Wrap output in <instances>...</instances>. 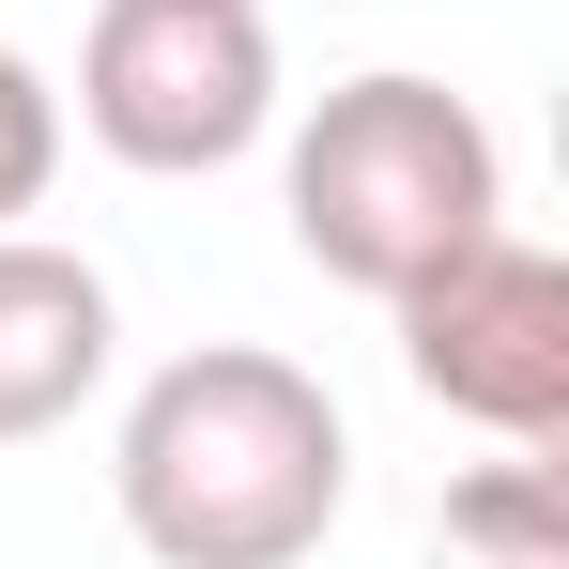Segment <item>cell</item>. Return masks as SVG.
<instances>
[{
  "mask_svg": "<svg viewBox=\"0 0 569 569\" xmlns=\"http://www.w3.org/2000/svg\"><path fill=\"white\" fill-rule=\"evenodd\" d=\"M108 492L154 569H308L355 508V431L323 370H292L262 339H200L123 400Z\"/></svg>",
  "mask_w": 569,
  "mask_h": 569,
  "instance_id": "cell-1",
  "label": "cell"
},
{
  "mask_svg": "<svg viewBox=\"0 0 569 569\" xmlns=\"http://www.w3.org/2000/svg\"><path fill=\"white\" fill-rule=\"evenodd\" d=\"M278 216L308 247V278L339 292H416L447 247L508 231V154L447 78H339L278 154Z\"/></svg>",
  "mask_w": 569,
  "mask_h": 569,
  "instance_id": "cell-2",
  "label": "cell"
},
{
  "mask_svg": "<svg viewBox=\"0 0 569 569\" xmlns=\"http://www.w3.org/2000/svg\"><path fill=\"white\" fill-rule=\"evenodd\" d=\"M78 123L93 154L200 186L278 139V16L262 0H93L78 31Z\"/></svg>",
  "mask_w": 569,
  "mask_h": 569,
  "instance_id": "cell-3",
  "label": "cell"
},
{
  "mask_svg": "<svg viewBox=\"0 0 569 569\" xmlns=\"http://www.w3.org/2000/svg\"><path fill=\"white\" fill-rule=\"evenodd\" d=\"M385 308H400L416 400L477 416L492 447H555L569 431V262L555 247L477 231V247H447L416 292H385Z\"/></svg>",
  "mask_w": 569,
  "mask_h": 569,
  "instance_id": "cell-4",
  "label": "cell"
},
{
  "mask_svg": "<svg viewBox=\"0 0 569 569\" xmlns=\"http://www.w3.org/2000/svg\"><path fill=\"white\" fill-rule=\"evenodd\" d=\"M108 355H123V308L78 247H47V231H0V447H47V431H78L93 416Z\"/></svg>",
  "mask_w": 569,
  "mask_h": 569,
  "instance_id": "cell-5",
  "label": "cell"
},
{
  "mask_svg": "<svg viewBox=\"0 0 569 569\" xmlns=\"http://www.w3.org/2000/svg\"><path fill=\"white\" fill-rule=\"evenodd\" d=\"M431 569H569V492L539 447H508V462H477L447 492V523H431Z\"/></svg>",
  "mask_w": 569,
  "mask_h": 569,
  "instance_id": "cell-6",
  "label": "cell"
},
{
  "mask_svg": "<svg viewBox=\"0 0 569 569\" xmlns=\"http://www.w3.org/2000/svg\"><path fill=\"white\" fill-rule=\"evenodd\" d=\"M47 186H62V93L31 47H0V231H31Z\"/></svg>",
  "mask_w": 569,
  "mask_h": 569,
  "instance_id": "cell-7",
  "label": "cell"
}]
</instances>
